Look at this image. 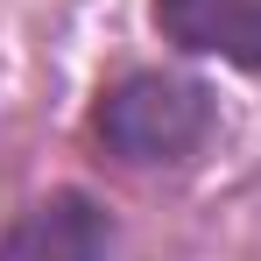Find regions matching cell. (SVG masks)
Segmentation results:
<instances>
[{"instance_id":"7a4b0ae2","label":"cell","mask_w":261,"mask_h":261,"mask_svg":"<svg viewBox=\"0 0 261 261\" xmlns=\"http://www.w3.org/2000/svg\"><path fill=\"white\" fill-rule=\"evenodd\" d=\"M113 212L92 191H49L0 233V261H113Z\"/></svg>"},{"instance_id":"6da1fadb","label":"cell","mask_w":261,"mask_h":261,"mask_svg":"<svg viewBox=\"0 0 261 261\" xmlns=\"http://www.w3.org/2000/svg\"><path fill=\"white\" fill-rule=\"evenodd\" d=\"M212 92L184 71H127L99 92L92 106V134L113 163L127 170H163V163H191L212 141Z\"/></svg>"},{"instance_id":"3957f363","label":"cell","mask_w":261,"mask_h":261,"mask_svg":"<svg viewBox=\"0 0 261 261\" xmlns=\"http://www.w3.org/2000/svg\"><path fill=\"white\" fill-rule=\"evenodd\" d=\"M163 43L261 78V0H148Z\"/></svg>"}]
</instances>
